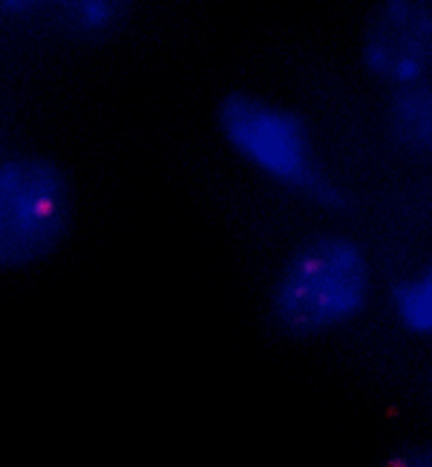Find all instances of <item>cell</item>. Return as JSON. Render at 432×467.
Returning a JSON list of instances; mask_svg holds the SVG:
<instances>
[{
	"mask_svg": "<svg viewBox=\"0 0 432 467\" xmlns=\"http://www.w3.org/2000/svg\"><path fill=\"white\" fill-rule=\"evenodd\" d=\"M375 268L349 234L323 231L300 240L280 263L268 312L292 337H323L346 329L369 309Z\"/></svg>",
	"mask_w": 432,
	"mask_h": 467,
	"instance_id": "1",
	"label": "cell"
},
{
	"mask_svg": "<svg viewBox=\"0 0 432 467\" xmlns=\"http://www.w3.org/2000/svg\"><path fill=\"white\" fill-rule=\"evenodd\" d=\"M225 145L283 193L323 211H346L349 191L317 150L309 119L277 99L228 93L216 110Z\"/></svg>",
	"mask_w": 432,
	"mask_h": 467,
	"instance_id": "2",
	"label": "cell"
},
{
	"mask_svg": "<svg viewBox=\"0 0 432 467\" xmlns=\"http://www.w3.org/2000/svg\"><path fill=\"white\" fill-rule=\"evenodd\" d=\"M69 225V185L58 165L17 156L0 165V265H29L61 243Z\"/></svg>",
	"mask_w": 432,
	"mask_h": 467,
	"instance_id": "3",
	"label": "cell"
},
{
	"mask_svg": "<svg viewBox=\"0 0 432 467\" xmlns=\"http://www.w3.org/2000/svg\"><path fill=\"white\" fill-rule=\"evenodd\" d=\"M360 64L389 89L427 81L432 69V6L389 0L377 6L360 38Z\"/></svg>",
	"mask_w": 432,
	"mask_h": 467,
	"instance_id": "4",
	"label": "cell"
},
{
	"mask_svg": "<svg viewBox=\"0 0 432 467\" xmlns=\"http://www.w3.org/2000/svg\"><path fill=\"white\" fill-rule=\"evenodd\" d=\"M384 133L395 150L406 156L432 153V84L418 81L389 93Z\"/></svg>",
	"mask_w": 432,
	"mask_h": 467,
	"instance_id": "5",
	"label": "cell"
},
{
	"mask_svg": "<svg viewBox=\"0 0 432 467\" xmlns=\"http://www.w3.org/2000/svg\"><path fill=\"white\" fill-rule=\"evenodd\" d=\"M389 312L409 337L432 340V257L389 285Z\"/></svg>",
	"mask_w": 432,
	"mask_h": 467,
	"instance_id": "6",
	"label": "cell"
},
{
	"mask_svg": "<svg viewBox=\"0 0 432 467\" xmlns=\"http://www.w3.org/2000/svg\"><path fill=\"white\" fill-rule=\"evenodd\" d=\"M69 21L84 32H107L118 24L121 6L110 0H81V4H69Z\"/></svg>",
	"mask_w": 432,
	"mask_h": 467,
	"instance_id": "7",
	"label": "cell"
},
{
	"mask_svg": "<svg viewBox=\"0 0 432 467\" xmlns=\"http://www.w3.org/2000/svg\"><path fill=\"white\" fill-rule=\"evenodd\" d=\"M384 467H432V444H412L386 459Z\"/></svg>",
	"mask_w": 432,
	"mask_h": 467,
	"instance_id": "8",
	"label": "cell"
},
{
	"mask_svg": "<svg viewBox=\"0 0 432 467\" xmlns=\"http://www.w3.org/2000/svg\"><path fill=\"white\" fill-rule=\"evenodd\" d=\"M429 412H432V372H429Z\"/></svg>",
	"mask_w": 432,
	"mask_h": 467,
	"instance_id": "9",
	"label": "cell"
},
{
	"mask_svg": "<svg viewBox=\"0 0 432 467\" xmlns=\"http://www.w3.org/2000/svg\"><path fill=\"white\" fill-rule=\"evenodd\" d=\"M429 159H432V153H429Z\"/></svg>",
	"mask_w": 432,
	"mask_h": 467,
	"instance_id": "10",
	"label": "cell"
}]
</instances>
